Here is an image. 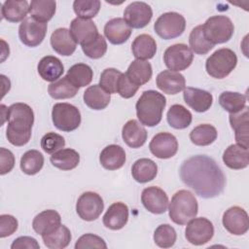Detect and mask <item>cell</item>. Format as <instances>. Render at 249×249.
I'll list each match as a JSON object with an SVG mask.
<instances>
[{
	"label": "cell",
	"mask_w": 249,
	"mask_h": 249,
	"mask_svg": "<svg viewBox=\"0 0 249 249\" xmlns=\"http://www.w3.org/2000/svg\"><path fill=\"white\" fill-rule=\"evenodd\" d=\"M180 177L185 185L203 198L218 196L226 185V177L216 161L197 155L184 160L180 166Z\"/></svg>",
	"instance_id": "cell-1"
},
{
	"label": "cell",
	"mask_w": 249,
	"mask_h": 249,
	"mask_svg": "<svg viewBox=\"0 0 249 249\" xmlns=\"http://www.w3.org/2000/svg\"><path fill=\"white\" fill-rule=\"evenodd\" d=\"M7 121L6 136L8 141L17 147L27 144L34 123L32 108L25 103H14L8 108Z\"/></svg>",
	"instance_id": "cell-2"
},
{
	"label": "cell",
	"mask_w": 249,
	"mask_h": 249,
	"mask_svg": "<svg viewBox=\"0 0 249 249\" xmlns=\"http://www.w3.org/2000/svg\"><path fill=\"white\" fill-rule=\"evenodd\" d=\"M166 105V98L159 91L145 90L138 98L135 109L141 124L155 126L161 121L162 112Z\"/></svg>",
	"instance_id": "cell-3"
},
{
	"label": "cell",
	"mask_w": 249,
	"mask_h": 249,
	"mask_svg": "<svg viewBox=\"0 0 249 249\" xmlns=\"http://www.w3.org/2000/svg\"><path fill=\"white\" fill-rule=\"evenodd\" d=\"M168 211L173 223L181 226L187 225L197 214V200L190 191L180 190L173 195Z\"/></svg>",
	"instance_id": "cell-4"
},
{
	"label": "cell",
	"mask_w": 249,
	"mask_h": 249,
	"mask_svg": "<svg viewBox=\"0 0 249 249\" xmlns=\"http://www.w3.org/2000/svg\"><path fill=\"white\" fill-rule=\"evenodd\" d=\"M237 56L233 51L222 48L215 51L205 62V69L209 76L215 79L226 78L236 66Z\"/></svg>",
	"instance_id": "cell-5"
},
{
	"label": "cell",
	"mask_w": 249,
	"mask_h": 249,
	"mask_svg": "<svg viewBox=\"0 0 249 249\" xmlns=\"http://www.w3.org/2000/svg\"><path fill=\"white\" fill-rule=\"evenodd\" d=\"M202 28L204 36L214 46L228 42L234 31L232 21L226 16L210 17L204 22Z\"/></svg>",
	"instance_id": "cell-6"
},
{
	"label": "cell",
	"mask_w": 249,
	"mask_h": 249,
	"mask_svg": "<svg viewBox=\"0 0 249 249\" xmlns=\"http://www.w3.org/2000/svg\"><path fill=\"white\" fill-rule=\"evenodd\" d=\"M53 125L62 131L70 132L79 127L81 124V113L79 109L69 103H56L52 110Z\"/></svg>",
	"instance_id": "cell-7"
},
{
	"label": "cell",
	"mask_w": 249,
	"mask_h": 249,
	"mask_svg": "<svg viewBox=\"0 0 249 249\" xmlns=\"http://www.w3.org/2000/svg\"><path fill=\"white\" fill-rule=\"evenodd\" d=\"M185 18L176 12H168L160 15L154 24L156 33L164 40L179 37L185 31Z\"/></svg>",
	"instance_id": "cell-8"
},
{
	"label": "cell",
	"mask_w": 249,
	"mask_h": 249,
	"mask_svg": "<svg viewBox=\"0 0 249 249\" xmlns=\"http://www.w3.org/2000/svg\"><path fill=\"white\" fill-rule=\"evenodd\" d=\"M194 59L192 50L185 44H174L168 47L163 53L165 66L172 71H183L190 67Z\"/></svg>",
	"instance_id": "cell-9"
},
{
	"label": "cell",
	"mask_w": 249,
	"mask_h": 249,
	"mask_svg": "<svg viewBox=\"0 0 249 249\" xmlns=\"http://www.w3.org/2000/svg\"><path fill=\"white\" fill-rule=\"evenodd\" d=\"M214 234L213 224L204 217L194 218L187 223L186 239L193 245H203L210 241Z\"/></svg>",
	"instance_id": "cell-10"
},
{
	"label": "cell",
	"mask_w": 249,
	"mask_h": 249,
	"mask_svg": "<svg viewBox=\"0 0 249 249\" xmlns=\"http://www.w3.org/2000/svg\"><path fill=\"white\" fill-rule=\"evenodd\" d=\"M47 22H42L32 17L26 18L18 27V36L25 46L37 47L45 39L47 33Z\"/></svg>",
	"instance_id": "cell-11"
},
{
	"label": "cell",
	"mask_w": 249,
	"mask_h": 249,
	"mask_svg": "<svg viewBox=\"0 0 249 249\" xmlns=\"http://www.w3.org/2000/svg\"><path fill=\"white\" fill-rule=\"evenodd\" d=\"M104 202L102 197L94 192H86L82 194L76 204V211L79 217L85 221L90 222L96 220L102 213Z\"/></svg>",
	"instance_id": "cell-12"
},
{
	"label": "cell",
	"mask_w": 249,
	"mask_h": 249,
	"mask_svg": "<svg viewBox=\"0 0 249 249\" xmlns=\"http://www.w3.org/2000/svg\"><path fill=\"white\" fill-rule=\"evenodd\" d=\"M153 11L145 2L135 1L130 3L124 12V19L131 28H143L152 19Z\"/></svg>",
	"instance_id": "cell-13"
},
{
	"label": "cell",
	"mask_w": 249,
	"mask_h": 249,
	"mask_svg": "<svg viewBox=\"0 0 249 249\" xmlns=\"http://www.w3.org/2000/svg\"><path fill=\"white\" fill-rule=\"evenodd\" d=\"M223 226L231 234L242 235L249 229V220L247 212L239 207H230L223 215Z\"/></svg>",
	"instance_id": "cell-14"
},
{
	"label": "cell",
	"mask_w": 249,
	"mask_h": 249,
	"mask_svg": "<svg viewBox=\"0 0 249 249\" xmlns=\"http://www.w3.org/2000/svg\"><path fill=\"white\" fill-rule=\"evenodd\" d=\"M151 153L159 159H170L178 151V142L176 137L169 132H160L156 134L150 144Z\"/></svg>",
	"instance_id": "cell-15"
},
{
	"label": "cell",
	"mask_w": 249,
	"mask_h": 249,
	"mask_svg": "<svg viewBox=\"0 0 249 249\" xmlns=\"http://www.w3.org/2000/svg\"><path fill=\"white\" fill-rule=\"evenodd\" d=\"M69 31L76 44H80L82 47L91 43L99 34L91 19L78 17L71 21Z\"/></svg>",
	"instance_id": "cell-16"
},
{
	"label": "cell",
	"mask_w": 249,
	"mask_h": 249,
	"mask_svg": "<svg viewBox=\"0 0 249 249\" xmlns=\"http://www.w3.org/2000/svg\"><path fill=\"white\" fill-rule=\"evenodd\" d=\"M141 201L144 207L153 214H162L168 207V196L159 187L145 188L141 195Z\"/></svg>",
	"instance_id": "cell-17"
},
{
	"label": "cell",
	"mask_w": 249,
	"mask_h": 249,
	"mask_svg": "<svg viewBox=\"0 0 249 249\" xmlns=\"http://www.w3.org/2000/svg\"><path fill=\"white\" fill-rule=\"evenodd\" d=\"M157 87L166 94H176L185 89L186 80L182 74L172 70H163L157 76Z\"/></svg>",
	"instance_id": "cell-18"
},
{
	"label": "cell",
	"mask_w": 249,
	"mask_h": 249,
	"mask_svg": "<svg viewBox=\"0 0 249 249\" xmlns=\"http://www.w3.org/2000/svg\"><path fill=\"white\" fill-rule=\"evenodd\" d=\"M131 32V27L122 18H112L104 26V35L113 45H121L126 42Z\"/></svg>",
	"instance_id": "cell-19"
},
{
	"label": "cell",
	"mask_w": 249,
	"mask_h": 249,
	"mask_svg": "<svg viewBox=\"0 0 249 249\" xmlns=\"http://www.w3.org/2000/svg\"><path fill=\"white\" fill-rule=\"evenodd\" d=\"M183 97L187 105L198 113L206 112L213 102V96L210 92L191 87L184 89Z\"/></svg>",
	"instance_id": "cell-20"
},
{
	"label": "cell",
	"mask_w": 249,
	"mask_h": 249,
	"mask_svg": "<svg viewBox=\"0 0 249 249\" xmlns=\"http://www.w3.org/2000/svg\"><path fill=\"white\" fill-rule=\"evenodd\" d=\"M128 221V207L124 202H114L109 206L103 216V224L106 228L118 231L123 229Z\"/></svg>",
	"instance_id": "cell-21"
},
{
	"label": "cell",
	"mask_w": 249,
	"mask_h": 249,
	"mask_svg": "<svg viewBox=\"0 0 249 249\" xmlns=\"http://www.w3.org/2000/svg\"><path fill=\"white\" fill-rule=\"evenodd\" d=\"M122 137L130 148H140L147 140V130L136 120L127 121L122 129Z\"/></svg>",
	"instance_id": "cell-22"
},
{
	"label": "cell",
	"mask_w": 249,
	"mask_h": 249,
	"mask_svg": "<svg viewBox=\"0 0 249 249\" xmlns=\"http://www.w3.org/2000/svg\"><path fill=\"white\" fill-rule=\"evenodd\" d=\"M224 163L231 169H243L249 164L248 147L239 144L230 145L223 154Z\"/></svg>",
	"instance_id": "cell-23"
},
{
	"label": "cell",
	"mask_w": 249,
	"mask_h": 249,
	"mask_svg": "<svg viewBox=\"0 0 249 249\" xmlns=\"http://www.w3.org/2000/svg\"><path fill=\"white\" fill-rule=\"evenodd\" d=\"M61 225V218L58 212L48 209L40 212L35 216L32 222L33 230L41 235L50 233Z\"/></svg>",
	"instance_id": "cell-24"
},
{
	"label": "cell",
	"mask_w": 249,
	"mask_h": 249,
	"mask_svg": "<svg viewBox=\"0 0 249 249\" xmlns=\"http://www.w3.org/2000/svg\"><path fill=\"white\" fill-rule=\"evenodd\" d=\"M51 45L54 52L64 56L73 54L77 47V44L72 38L70 31L64 27L57 28L52 33Z\"/></svg>",
	"instance_id": "cell-25"
},
{
	"label": "cell",
	"mask_w": 249,
	"mask_h": 249,
	"mask_svg": "<svg viewBox=\"0 0 249 249\" xmlns=\"http://www.w3.org/2000/svg\"><path fill=\"white\" fill-rule=\"evenodd\" d=\"M248 107L245 106L241 111L230 114V124L234 130V136L237 144L248 147V132H249V119Z\"/></svg>",
	"instance_id": "cell-26"
},
{
	"label": "cell",
	"mask_w": 249,
	"mask_h": 249,
	"mask_svg": "<svg viewBox=\"0 0 249 249\" xmlns=\"http://www.w3.org/2000/svg\"><path fill=\"white\" fill-rule=\"evenodd\" d=\"M99 161L101 165L107 170L119 169L125 162V152L119 145H108L101 151Z\"/></svg>",
	"instance_id": "cell-27"
},
{
	"label": "cell",
	"mask_w": 249,
	"mask_h": 249,
	"mask_svg": "<svg viewBox=\"0 0 249 249\" xmlns=\"http://www.w3.org/2000/svg\"><path fill=\"white\" fill-rule=\"evenodd\" d=\"M38 73L47 82L57 81L64 72V67L60 59L53 55L44 56L38 63Z\"/></svg>",
	"instance_id": "cell-28"
},
{
	"label": "cell",
	"mask_w": 249,
	"mask_h": 249,
	"mask_svg": "<svg viewBox=\"0 0 249 249\" xmlns=\"http://www.w3.org/2000/svg\"><path fill=\"white\" fill-rule=\"evenodd\" d=\"M152 74L153 71L151 63L142 59L133 60L125 72L128 80L138 87L148 83L152 78Z\"/></svg>",
	"instance_id": "cell-29"
},
{
	"label": "cell",
	"mask_w": 249,
	"mask_h": 249,
	"mask_svg": "<svg viewBox=\"0 0 249 249\" xmlns=\"http://www.w3.org/2000/svg\"><path fill=\"white\" fill-rule=\"evenodd\" d=\"M29 13V6L25 0H8L1 8L2 18L10 22H19L26 18Z\"/></svg>",
	"instance_id": "cell-30"
},
{
	"label": "cell",
	"mask_w": 249,
	"mask_h": 249,
	"mask_svg": "<svg viewBox=\"0 0 249 249\" xmlns=\"http://www.w3.org/2000/svg\"><path fill=\"white\" fill-rule=\"evenodd\" d=\"M85 104L93 110L105 109L111 100V95L99 85L89 87L83 95Z\"/></svg>",
	"instance_id": "cell-31"
},
{
	"label": "cell",
	"mask_w": 249,
	"mask_h": 249,
	"mask_svg": "<svg viewBox=\"0 0 249 249\" xmlns=\"http://www.w3.org/2000/svg\"><path fill=\"white\" fill-rule=\"evenodd\" d=\"M131 51L136 59H150L157 52V43L149 34L138 35L131 44Z\"/></svg>",
	"instance_id": "cell-32"
},
{
	"label": "cell",
	"mask_w": 249,
	"mask_h": 249,
	"mask_svg": "<svg viewBox=\"0 0 249 249\" xmlns=\"http://www.w3.org/2000/svg\"><path fill=\"white\" fill-rule=\"evenodd\" d=\"M158 173L157 163L150 159H139L131 167V175L138 183H147L155 179Z\"/></svg>",
	"instance_id": "cell-33"
},
{
	"label": "cell",
	"mask_w": 249,
	"mask_h": 249,
	"mask_svg": "<svg viewBox=\"0 0 249 249\" xmlns=\"http://www.w3.org/2000/svg\"><path fill=\"white\" fill-rule=\"evenodd\" d=\"M52 164L61 170H71L78 166L80 162V155L74 149H61L51 156Z\"/></svg>",
	"instance_id": "cell-34"
},
{
	"label": "cell",
	"mask_w": 249,
	"mask_h": 249,
	"mask_svg": "<svg viewBox=\"0 0 249 249\" xmlns=\"http://www.w3.org/2000/svg\"><path fill=\"white\" fill-rule=\"evenodd\" d=\"M166 119L171 127L175 129H184L191 124L193 116L191 112L183 105L174 104L168 109Z\"/></svg>",
	"instance_id": "cell-35"
},
{
	"label": "cell",
	"mask_w": 249,
	"mask_h": 249,
	"mask_svg": "<svg viewBox=\"0 0 249 249\" xmlns=\"http://www.w3.org/2000/svg\"><path fill=\"white\" fill-rule=\"evenodd\" d=\"M71 238V232L69 229L64 225H60L53 231L42 235L44 244L50 249L65 248L70 243Z\"/></svg>",
	"instance_id": "cell-36"
},
{
	"label": "cell",
	"mask_w": 249,
	"mask_h": 249,
	"mask_svg": "<svg viewBox=\"0 0 249 249\" xmlns=\"http://www.w3.org/2000/svg\"><path fill=\"white\" fill-rule=\"evenodd\" d=\"M56 3L53 0H33L29 5V14L35 19L47 22L55 14Z\"/></svg>",
	"instance_id": "cell-37"
},
{
	"label": "cell",
	"mask_w": 249,
	"mask_h": 249,
	"mask_svg": "<svg viewBox=\"0 0 249 249\" xmlns=\"http://www.w3.org/2000/svg\"><path fill=\"white\" fill-rule=\"evenodd\" d=\"M66 77L78 89L90 84L93 77V72L90 66L85 63H77L72 65L67 71Z\"/></svg>",
	"instance_id": "cell-38"
},
{
	"label": "cell",
	"mask_w": 249,
	"mask_h": 249,
	"mask_svg": "<svg viewBox=\"0 0 249 249\" xmlns=\"http://www.w3.org/2000/svg\"><path fill=\"white\" fill-rule=\"evenodd\" d=\"M79 89L75 87L65 76L53 82L48 87V92L54 99H66L74 97Z\"/></svg>",
	"instance_id": "cell-39"
},
{
	"label": "cell",
	"mask_w": 249,
	"mask_h": 249,
	"mask_svg": "<svg viewBox=\"0 0 249 249\" xmlns=\"http://www.w3.org/2000/svg\"><path fill=\"white\" fill-rule=\"evenodd\" d=\"M218 132L216 128L209 124H202L196 126L190 132L191 141L197 146H208L217 138Z\"/></svg>",
	"instance_id": "cell-40"
},
{
	"label": "cell",
	"mask_w": 249,
	"mask_h": 249,
	"mask_svg": "<svg viewBox=\"0 0 249 249\" xmlns=\"http://www.w3.org/2000/svg\"><path fill=\"white\" fill-rule=\"evenodd\" d=\"M247 96L245 94L233 91H224L219 96V103L222 108L230 114L241 111L246 106Z\"/></svg>",
	"instance_id": "cell-41"
},
{
	"label": "cell",
	"mask_w": 249,
	"mask_h": 249,
	"mask_svg": "<svg viewBox=\"0 0 249 249\" xmlns=\"http://www.w3.org/2000/svg\"><path fill=\"white\" fill-rule=\"evenodd\" d=\"M44 165V157L37 150L25 152L20 159V169L27 175L37 174Z\"/></svg>",
	"instance_id": "cell-42"
},
{
	"label": "cell",
	"mask_w": 249,
	"mask_h": 249,
	"mask_svg": "<svg viewBox=\"0 0 249 249\" xmlns=\"http://www.w3.org/2000/svg\"><path fill=\"white\" fill-rule=\"evenodd\" d=\"M189 43L190 49L196 54H206L214 48V45L204 36L202 25H197L193 28L189 36Z\"/></svg>",
	"instance_id": "cell-43"
},
{
	"label": "cell",
	"mask_w": 249,
	"mask_h": 249,
	"mask_svg": "<svg viewBox=\"0 0 249 249\" xmlns=\"http://www.w3.org/2000/svg\"><path fill=\"white\" fill-rule=\"evenodd\" d=\"M177 238L173 227L168 224L160 225L154 232V241L160 248H169L174 245Z\"/></svg>",
	"instance_id": "cell-44"
},
{
	"label": "cell",
	"mask_w": 249,
	"mask_h": 249,
	"mask_svg": "<svg viewBox=\"0 0 249 249\" xmlns=\"http://www.w3.org/2000/svg\"><path fill=\"white\" fill-rule=\"evenodd\" d=\"M100 6L99 0H75L73 2V10L78 18L88 19L94 18L98 14Z\"/></svg>",
	"instance_id": "cell-45"
},
{
	"label": "cell",
	"mask_w": 249,
	"mask_h": 249,
	"mask_svg": "<svg viewBox=\"0 0 249 249\" xmlns=\"http://www.w3.org/2000/svg\"><path fill=\"white\" fill-rule=\"evenodd\" d=\"M122 72L115 68H106L102 71L99 79V86L108 93L117 92V83Z\"/></svg>",
	"instance_id": "cell-46"
},
{
	"label": "cell",
	"mask_w": 249,
	"mask_h": 249,
	"mask_svg": "<svg viewBox=\"0 0 249 249\" xmlns=\"http://www.w3.org/2000/svg\"><path fill=\"white\" fill-rule=\"evenodd\" d=\"M82 50L89 58L97 59L105 54L107 51V43L104 37L101 34H98V36L91 43L83 46Z\"/></svg>",
	"instance_id": "cell-47"
},
{
	"label": "cell",
	"mask_w": 249,
	"mask_h": 249,
	"mask_svg": "<svg viewBox=\"0 0 249 249\" xmlns=\"http://www.w3.org/2000/svg\"><path fill=\"white\" fill-rule=\"evenodd\" d=\"M65 145L64 138L55 132H48L41 139V148L48 154L61 150Z\"/></svg>",
	"instance_id": "cell-48"
},
{
	"label": "cell",
	"mask_w": 249,
	"mask_h": 249,
	"mask_svg": "<svg viewBox=\"0 0 249 249\" xmlns=\"http://www.w3.org/2000/svg\"><path fill=\"white\" fill-rule=\"evenodd\" d=\"M76 249H84V248H98V249H106L107 245L103 238L98 235L92 233H86L78 238L75 244Z\"/></svg>",
	"instance_id": "cell-49"
},
{
	"label": "cell",
	"mask_w": 249,
	"mask_h": 249,
	"mask_svg": "<svg viewBox=\"0 0 249 249\" xmlns=\"http://www.w3.org/2000/svg\"><path fill=\"white\" fill-rule=\"evenodd\" d=\"M140 87L133 85L125 75V73H122L119 77L117 83V92L124 98L132 97Z\"/></svg>",
	"instance_id": "cell-50"
},
{
	"label": "cell",
	"mask_w": 249,
	"mask_h": 249,
	"mask_svg": "<svg viewBox=\"0 0 249 249\" xmlns=\"http://www.w3.org/2000/svg\"><path fill=\"white\" fill-rule=\"evenodd\" d=\"M17 219L8 214H2L0 216V237H6L12 235L18 230Z\"/></svg>",
	"instance_id": "cell-51"
},
{
	"label": "cell",
	"mask_w": 249,
	"mask_h": 249,
	"mask_svg": "<svg viewBox=\"0 0 249 249\" xmlns=\"http://www.w3.org/2000/svg\"><path fill=\"white\" fill-rule=\"evenodd\" d=\"M15 166V156L14 154L6 149H0V174L4 175L9 173Z\"/></svg>",
	"instance_id": "cell-52"
},
{
	"label": "cell",
	"mask_w": 249,
	"mask_h": 249,
	"mask_svg": "<svg viewBox=\"0 0 249 249\" xmlns=\"http://www.w3.org/2000/svg\"><path fill=\"white\" fill-rule=\"evenodd\" d=\"M12 249H39L40 245L37 240L31 236H19L16 238L12 245Z\"/></svg>",
	"instance_id": "cell-53"
}]
</instances>
